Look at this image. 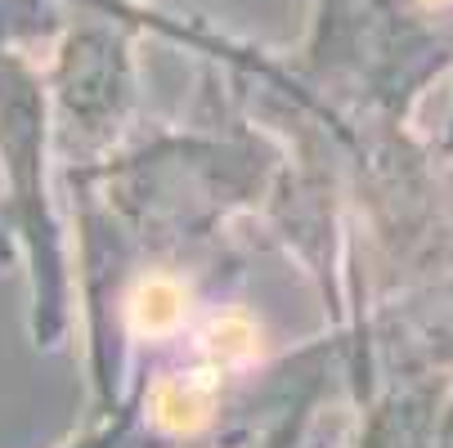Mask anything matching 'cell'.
Returning <instances> with one entry per match:
<instances>
[{
	"label": "cell",
	"instance_id": "cell-1",
	"mask_svg": "<svg viewBox=\"0 0 453 448\" xmlns=\"http://www.w3.org/2000/svg\"><path fill=\"white\" fill-rule=\"evenodd\" d=\"M435 5H440V0H435Z\"/></svg>",
	"mask_w": 453,
	"mask_h": 448
}]
</instances>
